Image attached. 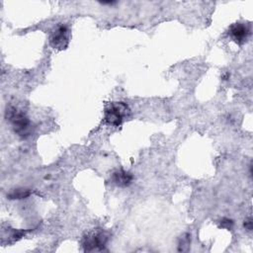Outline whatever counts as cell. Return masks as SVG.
Segmentation results:
<instances>
[{
	"instance_id": "6da1fadb",
	"label": "cell",
	"mask_w": 253,
	"mask_h": 253,
	"mask_svg": "<svg viewBox=\"0 0 253 253\" xmlns=\"http://www.w3.org/2000/svg\"><path fill=\"white\" fill-rule=\"evenodd\" d=\"M6 118L11 123L15 132L18 135L26 137L31 134V123L24 113L10 107L6 111Z\"/></svg>"
},
{
	"instance_id": "7a4b0ae2",
	"label": "cell",
	"mask_w": 253,
	"mask_h": 253,
	"mask_svg": "<svg viewBox=\"0 0 253 253\" xmlns=\"http://www.w3.org/2000/svg\"><path fill=\"white\" fill-rule=\"evenodd\" d=\"M128 107L123 102H116L109 105L105 111V122L114 126H119L127 116Z\"/></svg>"
},
{
	"instance_id": "3957f363",
	"label": "cell",
	"mask_w": 253,
	"mask_h": 253,
	"mask_svg": "<svg viewBox=\"0 0 253 253\" xmlns=\"http://www.w3.org/2000/svg\"><path fill=\"white\" fill-rule=\"evenodd\" d=\"M107 242V236L103 232H93L84 237L83 247L85 251L103 250Z\"/></svg>"
},
{
	"instance_id": "277c9868",
	"label": "cell",
	"mask_w": 253,
	"mask_h": 253,
	"mask_svg": "<svg viewBox=\"0 0 253 253\" xmlns=\"http://www.w3.org/2000/svg\"><path fill=\"white\" fill-rule=\"evenodd\" d=\"M50 44L57 49H63L68 44V29L65 25H58L50 35Z\"/></svg>"
},
{
	"instance_id": "5b68a950",
	"label": "cell",
	"mask_w": 253,
	"mask_h": 253,
	"mask_svg": "<svg viewBox=\"0 0 253 253\" xmlns=\"http://www.w3.org/2000/svg\"><path fill=\"white\" fill-rule=\"evenodd\" d=\"M229 35L237 43H242L249 35V29L242 23H235L229 28Z\"/></svg>"
},
{
	"instance_id": "8992f818",
	"label": "cell",
	"mask_w": 253,
	"mask_h": 253,
	"mask_svg": "<svg viewBox=\"0 0 253 253\" xmlns=\"http://www.w3.org/2000/svg\"><path fill=\"white\" fill-rule=\"evenodd\" d=\"M133 179V176L125 170H117L112 174V181L115 185L119 187H126L128 186Z\"/></svg>"
},
{
	"instance_id": "52a82bcc",
	"label": "cell",
	"mask_w": 253,
	"mask_h": 253,
	"mask_svg": "<svg viewBox=\"0 0 253 253\" xmlns=\"http://www.w3.org/2000/svg\"><path fill=\"white\" fill-rule=\"evenodd\" d=\"M30 195V191L26 190V189H18V190H14L13 192H11L9 194V198L10 199H23L26 198Z\"/></svg>"
},
{
	"instance_id": "ba28073f",
	"label": "cell",
	"mask_w": 253,
	"mask_h": 253,
	"mask_svg": "<svg viewBox=\"0 0 253 253\" xmlns=\"http://www.w3.org/2000/svg\"><path fill=\"white\" fill-rule=\"evenodd\" d=\"M220 226L223 228H226V229H231L233 226V221L229 218L224 217L220 220Z\"/></svg>"
},
{
	"instance_id": "9c48e42d",
	"label": "cell",
	"mask_w": 253,
	"mask_h": 253,
	"mask_svg": "<svg viewBox=\"0 0 253 253\" xmlns=\"http://www.w3.org/2000/svg\"><path fill=\"white\" fill-rule=\"evenodd\" d=\"M244 226H245L248 230H251V229H252V219H251V217H249L248 219L245 220Z\"/></svg>"
}]
</instances>
